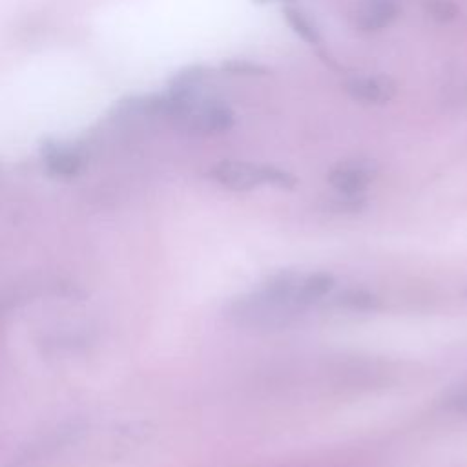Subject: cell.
I'll list each match as a JSON object with an SVG mask.
<instances>
[{
    "mask_svg": "<svg viewBox=\"0 0 467 467\" xmlns=\"http://www.w3.org/2000/svg\"><path fill=\"white\" fill-rule=\"evenodd\" d=\"M423 13L438 24H449L458 16V5L454 0H421Z\"/></svg>",
    "mask_w": 467,
    "mask_h": 467,
    "instance_id": "cell-13",
    "label": "cell"
},
{
    "mask_svg": "<svg viewBox=\"0 0 467 467\" xmlns=\"http://www.w3.org/2000/svg\"><path fill=\"white\" fill-rule=\"evenodd\" d=\"M252 2H254V4H270V2H281V4H285V5H286V4H292L294 0H252Z\"/></svg>",
    "mask_w": 467,
    "mask_h": 467,
    "instance_id": "cell-16",
    "label": "cell"
},
{
    "mask_svg": "<svg viewBox=\"0 0 467 467\" xmlns=\"http://www.w3.org/2000/svg\"><path fill=\"white\" fill-rule=\"evenodd\" d=\"M447 407H449L452 412H456V414L467 418V387L454 390V392L447 398Z\"/></svg>",
    "mask_w": 467,
    "mask_h": 467,
    "instance_id": "cell-15",
    "label": "cell"
},
{
    "mask_svg": "<svg viewBox=\"0 0 467 467\" xmlns=\"http://www.w3.org/2000/svg\"><path fill=\"white\" fill-rule=\"evenodd\" d=\"M347 95L361 104H387L396 97V82L387 75L352 77L345 82Z\"/></svg>",
    "mask_w": 467,
    "mask_h": 467,
    "instance_id": "cell-6",
    "label": "cell"
},
{
    "mask_svg": "<svg viewBox=\"0 0 467 467\" xmlns=\"http://www.w3.org/2000/svg\"><path fill=\"white\" fill-rule=\"evenodd\" d=\"M223 312L234 327L255 332L286 328L303 314L294 303L277 299L261 286L232 297Z\"/></svg>",
    "mask_w": 467,
    "mask_h": 467,
    "instance_id": "cell-1",
    "label": "cell"
},
{
    "mask_svg": "<svg viewBox=\"0 0 467 467\" xmlns=\"http://www.w3.org/2000/svg\"><path fill=\"white\" fill-rule=\"evenodd\" d=\"M208 78V67L202 64H192L179 69L170 80L166 88V95L175 102H195L199 93Z\"/></svg>",
    "mask_w": 467,
    "mask_h": 467,
    "instance_id": "cell-8",
    "label": "cell"
},
{
    "mask_svg": "<svg viewBox=\"0 0 467 467\" xmlns=\"http://www.w3.org/2000/svg\"><path fill=\"white\" fill-rule=\"evenodd\" d=\"M334 285H336V277L327 270L312 272L306 275L303 274V279L296 292V305L305 312L306 308L325 299L332 292Z\"/></svg>",
    "mask_w": 467,
    "mask_h": 467,
    "instance_id": "cell-9",
    "label": "cell"
},
{
    "mask_svg": "<svg viewBox=\"0 0 467 467\" xmlns=\"http://www.w3.org/2000/svg\"><path fill=\"white\" fill-rule=\"evenodd\" d=\"M208 177L215 181L219 186L232 192H250L259 186H275L283 190H290L297 184L294 173L272 166V164H254L246 161H232L224 159L213 164L208 170Z\"/></svg>",
    "mask_w": 467,
    "mask_h": 467,
    "instance_id": "cell-2",
    "label": "cell"
},
{
    "mask_svg": "<svg viewBox=\"0 0 467 467\" xmlns=\"http://www.w3.org/2000/svg\"><path fill=\"white\" fill-rule=\"evenodd\" d=\"M235 113L226 102L201 100L197 99L175 122L173 126L190 135H221L234 128Z\"/></svg>",
    "mask_w": 467,
    "mask_h": 467,
    "instance_id": "cell-3",
    "label": "cell"
},
{
    "mask_svg": "<svg viewBox=\"0 0 467 467\" xmlns=\"http://www.w3.org/2000/svg\"><path fill=\"white\" fill-rule=\"evenodd\" d=\"M336 303L341 308L352 312H376L379 308V297L367 288H347L336 296Z\"/></svg>",
    "mask_w": 467,
    "mask_h": 467,
    "instance_id": "cell-11",
    "label": "cell"
},
{
    "mask_svg": "<svg viewBox=\"0 0 467 467\" xmlns=\"http://www.w3.org/2000/svg\"><path fill=\"white\" fill-rule=\"evenodd\" d=\"M40 159L46 170L55 177H73L84 166L82 150L57 139H44L40 142Z\"/></svg>",
    "mask_w": 467,
    "mask_h": 467,
    "instance_id": "cell-5",
    "label": "cell"
},
{
    "mask_svg": "<svg viewBox=\"0 0 467 467\" xmlns=\"http://www.w3.org/2000/svg\"><path fill=\"white\" fill-rule=\"evenodd\" d=\"M400 15L394 0H359L354 9V24L359 31L378 33L389 27Z\"/></svg>",
    "mask_w": 467,
    "mask_h": 467,
    "instance_id": "cell-7",
    "label": "cell"
},
{
    "mask_svg": "<svg viewBox=\"0 0 467 467\" xmlns=\"http://www.w3.org/2000/svg\"><path fill=\"white\" fill-rule=\"evenodd\" d=\"M283 15H285V20L288 22L290 29L301 40H305L310 46H321L323 44V36H321L317 26L312 22V18L303 9H299L292 4H286V5H283Z\"/></svg>",
    "mask_w": 467,
    "mask_h": 467,
    "instance_id": "cell-10",
    "label": "cell"
},
{
    "mask_svg": "<svg viewBox=\"0 0 467 467\" xmlns=\"http://www.w3.org/2000/svg\"><path fill=\"white\" fill-rule=\"evenodd\" d=\"M376 164L365 159H350L336 164L328 173L327 181L337 193L363 195L368 184L376 177Z\"/></svg>",
    "mask_w": 467,
    "mask_h": 467,
    "instance_id": "cell-4",
    "label": "cell"
},
{
    "mask_svg": "<svg viewBox=\"0 0 467 467\" xmlns=\"http://www.w3.org/2000/svg\"><path fill=\"white\" fill-rule=\"evenodd\" d=\"M327 206L336 213H358L367 206V199L365 195H348L336 192V195L327 201Z\"/></svg>",
    "mask_w": 467,
    "mask_h": 467,
    "instance_id": "cell-14",
    "label": "cell"
},
{
    "mask_svg": "<svg viewBox=\"0 0 467 467\" xmlns=\"http://www.w3.org/2000/svg\"><path fill=\"white\" fill-rule=\"evenodd\" d=\"M221 71L234 77H265L270 69L263 64H257L248 58H228L221 62Z\"/></svg>",
    "mask_w": 467,
    "mask_h": 467,
    "instance_id": "cell-12",
    "label": "cell"
}]
</instances>
